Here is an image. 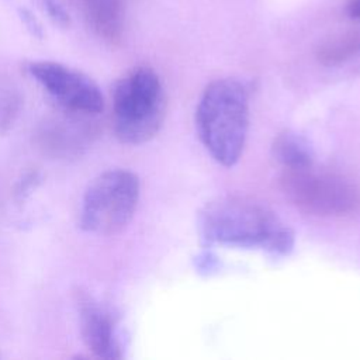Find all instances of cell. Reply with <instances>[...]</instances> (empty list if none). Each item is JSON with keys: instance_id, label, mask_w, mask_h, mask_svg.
<instances>
[{"instance_id": "obj_8", "label": "cell", "mask_w": 360, "mask_h": 360, "mask_svg": "<svg viewBox=\"0 0 360 360\" xmlns=\"http://www.w3.org/2000/svg\"><path fill=\"white\" fill-rule=\"evenodd\" d=\"M75 302L79 314L80 335L86 347L100 359H121L124 356L122 342L111 311L80 288L75 292Z\"/></svg>"}, {"instance_id": "obj_11", "label": "cell", "mask_w": 360, "mask_h": 360, "mask_svg": "<svg viewBox=\"0 0 360 360\" xmlns=\"http://www.w3.org/2000/svg\"><path fill=\"white\" fill-rule=\"evenodd\" d=\"M20 110V97L13 93L0 94V134L7 132Z\"/></svg>"}, {"instance_id": "obj_2", "label": "cell", "mask_w": 360, "mask_h": 360, "mask_svg": "<svg viewBox=\"0 0 360 360\" xmlns=\"http://www.w3.org/2000/svg\"><path fill=\"white\" fill-rule=\"evenodd\" d=\"M195 127L204 148L222 166H233L242 156L249 129V96L236 79H218L202 91Z\"/></svg>"}, {"instance_id": "obj_4", "label": "cell", "mask_w": 360, "mask_h": 360, "mask_svg": "<svg viewBox=\"0 0 360 360\" xmlns=\"http://www.w3.org/2000/svg\"><path fill=\"white\" fill-rule=\"evenodd\" d=\"M139 179L127 169L98 174L86 188L80 226L96 235H115L132 219L139 201Z\"/></svg>"}, {"instance_id": "obj_6", "label": "cell", "mask_w": 360, "mask_h": 360, "mask_svg": "<svg viewBox=\"0 0 360 360\" xmlns=\"http://www.w3.org/2000/svg\"><path fill=\"white\" fill-rule=\"evenodd\" d=\"M27 70L59 110L90 117L103 111V93L84 72L55 60H31Z\"/></svg>"}, {"instance_id": "obj_7", "label": "cell", "mask_w": 360, "mask_h": 360, "mask_svg": "<svg viewBox=\"0 0 360 360\" xmlns=\"http://www.w3.org/2000/svg\"><path fill=\"white\" fill-rule=\"evenodd\" d=\"M93 118L58 108L56 115L45 118L39 125L37 131L38 148L58 159L80 155L91 145L96 136L97 128Z\"/></svg>"}, {"instance_id": "obj_3", "label": "cell", "mask_w": 360, "mask_h": 360, "mask_svg": "<svg viewBox=\"0 0 360 360\" xmlns=\"http://www.w3.org/2000/svg\"><path fill=\"white\" fill-rule=\"evenodd\" d=\"M165 114L166 96L153 69L138 66L118 79L112 91V127L122 143L150 141L159 132Z\"/></svg>"}, {"instance_id": "obj_12", "label": "cell", "mask_w": 360, "mask_h": 360, "mask_svg": "<svg viewBox=\"0 0 360 360\" xmlns=\"http://www.w3.org/2000/svg\"><path fill=\"white\" fill-rule=\"evenodd\" d=\"M48 17L59 27L65 28L70 22L69 10L65 4V0H39Z\"/></svg>"}, {"instance_id": "obj_10", "label": "cell", "mask_w": 360, "mask_h": 360, "mask_svg": "<svg viewBox=\"0 0 360 360\" xmlns=\"http://www.w3.org/2000/svg\"><path fill=\"white\" fill-rule=\"evenodd\" d=\"M273 158L283 169H295L315 162L314 148L309 141L294 131L280 132L271 145Z\"/></svg>"}, {"instance_id": "obj_13", "label": "cell", "mask_w": 360, "mask_h": 360, "mask_svg": "<svg viewBox=\"0 0 360 360\" xmlns=\"http://www.w3.org/2000/svg\"><path fill=\"white\" fill-rule=\"evenodd\" d=\"M347 13L350 17L360 20V0H350L347 4Z\"/></svg>"}, {"instance_id": "obj_5", "label": "cell", "mask_w": 360, "mask_h": 360, "mask_svg": "<svg viewBox=\"0 0 360 360\" xmlns=\"http://www.w3.org/2000/svg\"><path fill=\"white\" fill-rule=\"evenodd\" d=\"M280 183L285 197L297 208L312 215H345L354 211L360 202V191L347 176L321 167L315 162L283 169Z\"/></svg>"}, {"instance_id": "obj_1", "label": "cell", "mask_w": 360, "mask_h": 360, "mask_svg": "<svg viewBox=\"0 0 360 360\" xmlns=\"http://www.w3.org/2000/svg\"><path fill=\"white\" fill-rule=\"evenodd\" d=\"M198 228L208 243L260 249L288 255L294 232L269 207L249 197L226 195L208 202L198 215Z\"/></svg>"}, {"instance_id": "obj_9", "label": "cell", "mask_w": 360, "mask_h": 360, "mask_svg": "<svg viewBox=\"0 0 360 360\" xmlns=\"http://www.w3.org/2000/svg\"><path fill=\"white\" fill-rule=\"evenodd\" d=\"M90 30L108 44H118L125 25V0H82Z\"/></svg>"}]
</instances>
